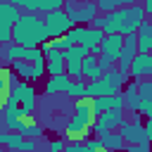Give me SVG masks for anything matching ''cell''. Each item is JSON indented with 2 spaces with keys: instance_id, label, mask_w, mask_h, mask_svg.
Masks as SVG:
<instances>
[{
  "instance_id": "6da1fadb",
  "label": "cell",
  "mask_w": 152,
  "mask_h": 152,
  "mask_svg": "<svg viewBox=\"0 0 152 152\" xmlns=\"http://www.w3.org/2000/svg\"><path fill=\"white\" fill-rule=\"evenodd\" d=\"M147 12L142 5H124L100 19H93V26L95 28H102L104 33H119V36H131L138 31V26L145 21Z\"/></svg>"
},
{
  "instance_id": "7a4b0ae2",
  "label": "cell",
  "mask_w": 152,
  "mask_h": 152,
  "mask_svg": "<svg viewBox=\"0 0 152 152\" xmlns=\"http://www.w3.org/2000/svg\"><path fill=\"white\" fill-rule=\"evenodd\" d=\"M48 40L50 36H48L45 21L38 14H21V19L12 26V43L21 48H40Z\"/></svg>"
},
{
  "instance_id": "3957f363",
  "label": "cell",
  "mask_w": 152,
  "mask_h": 152,
  "mask_svg": "<svg viewBox=\"0 0 152 152\" xmlns=\"http://www.w3.org/2000/svg\"><path fill=\"white\" fill-rule=\"evenodd\" d=\"M131 81V76H124L119 74V69H109L104 71L97 81H88V90H86V97L95 100V97H112V95H121V88Z\"/></svg>"
},
{
  "instance_id": "277c9868",
  "label": "cell",
  "mask_w": 152,
  "mask_h": 152,
  "mask_svg": "<svg viewBox=\"0 0 152 152\" xmlns=\"http://www.w3.org/2000/svg\"><path fill=\"white\" fill-rule=\"evenodd\" d=\"M64 12L74 21V26H86V24H90L95 19L97 5H95V0H66Z\"/></svg>"
},
{
  "instance_id": "5b68a950",
  "label": "cell",
  "mask_w": 152,
  "mask_h": 152,
  "mask_svg": "<svg viewBox=\"0 0 152 152\" xmlns=\"http://www.w3.org/2000/svg\"><path fill=\"white\" fill-rule=\"evenodd\" d=\"M43 21H45V28H48L50 40H52V38H62V36H66V33L74 28V21L69 19V14H66L64 10H57V12L45 14Z\"/></svg>"
},
{
  "instance_id": "8992f818",
  "label": "cell",
  "mask_w": 152,
  "mask_h": 152,
  "mask_svg": "<svg viewBox=\"0 0 152 152\" xmlns=\"http://www.w3.org/2000/svg\"><path fill=\"white\" fill-rule=\"evenodd\" d=\"M10 100L17 102V104L21 107V112L31 114L33 107H36V88H33L28 81H17L14 88H12V93H10Z\"/></svg>"
},
{
  "instance_id": "52a82bcc",
  "label": "cell",
  "mask_w": 152,
  "mask_h": 152,
  "mask_svg": "<svg viewBox=\"0 0 152 152\" xmlns=\"http://www.w3.org/2000/svg\"><path fill=\"white\" fill-rule=\"evenodd\" d=\"M140 119H142V114H133L131 121H124V124H121L119 133H121V138L126 140V145H142V142H150L147 135H145V124H142Z\"/></svg>"
},
{
  "instance_id": "ba28073f",
  "label": "cell",
  "mask_w": 152,
  "mask_h": 152,
  "mask_svg": "<svg viewBox=\"0 0 152 152\" xmlns=\"http://www.w3.org/2000/svg\"><path fill=\"white\" fill-rule=\"evenodd\" d=\"M135 55H138V40H135V33L124 36V50H121V57H119V62H116L119 74L128 76V71H131V64H133Z\"/></svg>"
},
{
  "instance_id": "9c48e42d",
  "label": "cell",
  "mask_w": 152,
  "mask_h": 152,
  "mask_svg": "<svg viewBox=\"0 0 152 152\" xmlns=\"http://www.w3.org/2000/svg\"><path fill=\"white\" fill-rule=\"evenodd\" d=\"M121 50H124V36L107 33L104 40H102V45H100V57H107L112 64H116L119 57H121Z\"/></svg>"
},
{
  "instance_id": "30bf717a",
  "label": "cell",
  "mask_w": 152,
  "mask_h": 152,
  "mask_svg": "<svg viewBox=\"0 0 152 152\" xmlns=\"http://www.w3.org/2000/svg\"><path fill=\"white\" fill-rule=\"evenodd\" d=\"M14 83H17V74L12 69H7V66H0V112L7 107Z\"/></svg>"
},
{
  "instance_id": "8fae6325",
  "label": "cell",
  "mask_w": 152,
  "mask_h": 152,
  "mask_svg": "<svg viewBox=\"0 0 152 152\" xmlns=\"http://www.w3.org/2000/svg\"><path fill=\"white\" fill-rule=\"evenodd\" d=\"M128 76H133V78L152 76V52H138L135 59H133V64H131Z\"/></svg>"
},
{
  "instance_id": "7c38bea8",
  "label": "cell",
  "mask_w": 152,
  "mask_h": 152,
  "mask_svg": "<svg viewBox=\"0 0 152 152\" xmlns=\"http://www.w3.org/2000/svg\"><path fill=\"white\" fill-rule=\"evenodd\" d=\"M104 31L102 28H95V26H88L86 28V33H83V40L78 43V45H86L93 55H97L100 57V45H102V40H104Z\"/></svg>"
},
{
  "instance_id": "4fadbf2b",
  "label": "cell",
  "mask_w": 152,
  "mask_h": 152,
  "mask_svg": "<svg viewBox=\"0 0 152 152\" xmlns=\"http://www.w3.org/2000/svg\"><path fill=\"white\" fill-rule=\"evenodd\" d=\"M64 62H66V76H69L71 81L83 78V57H78L74 48H69V50L64 52Z\"/></svg>"
},
{
  "instance_id": "5bb4252c",
  "label": "cell",
  "mask_w": 152,
  "mask_h": 152,
  "mask_svg": "<svg viewBox=\"0 0 152 152\" xmlns=\"http://www.w3.org/2000/svg\"><path fill=\"white\" fill-rule=\"evenodd\" d=\"M19 19H21V7L2 0V2H0V26H10V28H12Z\"/></svg>"
},
{
  "instance_id": "9a60e30c",
  "label": "cell",
  "mask_w": 152,
  "mask_h": 152,
  "mask_svg": "<svg viewBox=\"0 0 152 152\" xmlns=\"http://www.w3.org/2000/svg\"><path fill=\"white\" fill-rule=\"evenodd\" d=\"M124 100H126V109H131L133 114H140V95H138V81H128L124 86Z\"/></svg>"
},
{
  "instance_id": "2e32d148",
  "label": "cell",
  "mask_w": 152,
  "mask_h": 152,
  "mask_svg": "<svg viewBox=\"0 0 152 152\" xmlns=\"http://www.w3.org/2000/svg\"><path fill=\"white\" fill-rule=\"evenodd\" d=\"M135 40H138V52H152V24L142 21L135 31Z\"/></svg>"
},
{
  "instance_id": "e0dca14e",
  "label": "cell",
  "mask_w": 152,
  "mask_h": 152,
  "mask_svg": "<svg viewBox=\"0 0 152 152\" xmlns=\"http://www.w3.org/2000/svg\"><path fill=\"white\" fill-rule=\"evenodd\" d=\"M45 71H48V76H62V74H66L64 52H55V55L45 57Z\"/></svg>"
},
{
  "instance_id": "ac0fdd59",
  "label": "cell",
  "mask_w": 152,
  "mask_h": 152,
  "mask_svg": "<svg viewBox=\"0 0 152 152\" xmlns=\"http://www.w3.org/2000/svg\"><path fill=\"white\" fill-rule=\"evenodd\" d=\"M71 86V78L66 74L62 76H50L48 83H45V95H59V93H66Z\"/></svg>"
},
{
  "instance_id": "d6986e66",
  "label": "cell",
  "mask_w": 152,
  "mask_h": 152,
  "mask_svg": "<svg viewBox=\"0 0 152 152\" xmlns=\"http://www.w3.org/2000/svg\"><path fill=\"white\" fill-rule=\"evenodd\" d=\"M97 138L104 142V150H109V152H124V150H126V140L121 138V133L104 131V133H100Z\"/></svg>"
},
{
  "instance_id": "ffe728a7",
  "label": "cell",
  "mask_w": 152,
  "mask_h": 152,
  "mask_svg": "<svg viewBox=\"0 0 152 152\" xmlns=\"http://www.w3.org/2000/svg\"><path fill=\"white\" fill-rule=\"evenodd\" d=\"M102 76V71H100V66H97V55H88L86 59H83V78L86 81H97Z\"/></svg>"
},
{
  "instance_id": "44dd1931",
  "label": "cell",
  "mask_w": 152,
  "mask_h": 152,
  "mask_svg": "<svg viewBox=\"0 0 152 152\" xmlns=\"http://www.w3.org/2000/svg\"><path fill=\"white\" fill-rule=\"evenodd\" d=\"M21 142H24L21 133H2L0 131V145L7 152H21Z\"/></svg>"
},
{
  "instance_id": "7402d4cb",
  "label": "cell",
  "mask_w": 152,
  "mask_h": 152,
  "mask_svg": "<svg viewBox=\"0 0 152 152\" xmlns=\"http://www.w3.org/2000/svg\"><path fill=\"white\" fill-rule=\"evenodd\" d=\"M12 71H14L17 76H21L24 81L33 83V64H28V62H21V59H17V62H12Z\"/></svg>"
},
{
  "instance_id": "603a6c76",
  "label": "cell",
  "mask_w": 152,
  "mask_h": 152,
  "mask_svg": "<svg viewBox=\"0 0 152 152\" xmlns=\"http://www.w3.org/2000/svg\"><path fill=\"white\" fill-rule=\"evenodd\" d=\"M86 90H88V81H86V78H78V81H71L66 95L74 97V100H83V97H86Z\"/></svg>"
},
{
  "instance_id": "cb8c5ba5",
  "label": "cell",
  "mask_w": 152,
  "mask_h": 152,
  "mask_svg": "<svg viewBox=\"0 0 152 152\" xmlns=\"http://www.w3.org/2000/svg\"><path fill=\"white\" fill-rule=\"evenodd\" d=\"M124 2H126V0H97L95 5H97V10H100V12L109 14V12L119 10V7H124ZM126 5H128V2H126Z\"/></svg>"
},
{
  "instance_id": "d4e9b609",
  "label": "cell",
  "mask_w": 152,
  "mask_h": 152,
  "mask_svg": "<svg viewBox=\"0 0 152 152\" xmlns=\"http://www.w3.org/2000/svg\"><path fill=\"white\" fill-rule=\"evenodd\" d=\"M138 95H140V102L152 97V78H142V81H138Z\"/></svg>"
},
{
  "instance_id": "484cf974",
  "label": "cell",
  "mask_w": 152,
  "mask_h": 152,
  "mask_svg": "<svg viewBox=\"0 0 152 152\" xmlns=\"http://www.w3.org/2000/svg\"><path fill=\"white\" fill-rule=\"evenodd\" d=\"M86 28H88V26H74V28L66 33V38L71 40V45H78V43L83 40V33H86Z\"/></svg>"
},
{
  "instance_id": "4316f807",
  "label": "cell",
  "mask_w": 152,
  "mask_h": 152,
  "mask_svg": "<svg viewBox=\"0 0 152 152\" xmlns=\"http://www.w3.org/2000/svg\"><path fill=\"white\" fill-rule=\"evenodd\" d=\"M52 48H55L57 52H66V50L74 48V45H71V40H69L66 36H62V38H52Z\"/></svg>"
},
{
  "instance_id": "83f0119b",
  "label": "cell",
  "mask_w": 152,
  "mask_h": 152,
  "mask_svg": "<svg viewBox=\"0 0 152 152\" xmlns=\"http://www.w3.org/2000/svg\"><path fill=\"white\" fill-rule=\"evenodd\" d=\"M43 133H45V131H43V126H40L38 121H36V124H31V126L24 131V135H26V138H33V140H38Z\"/></svg>"
},
{
  "instance_id": "f1b7e54d",
  "label": "cell",
  "mask_w": 152,
  "mask_h": 152,
  "mask_svg": "<svg viewBox=\"0 0 152 152\" xmlns=\"http://www.w3.org/2000/svg\"><path fill=\"white\" fill-rule=\"evenodd\" d=\"M83 145H86V150H88V152H100V150H104V142H102L100 138H95V140H93V138H88Z\"/></svg>"
},
{
  "instance_id": "f546056e",
  "label": "cell",
  "mask_w": 152,
  "mask_h": 152,
  "mask_svg": "<svg viewBox=\"0 0 152 152\" xmlns=\"http://www.w3.org/2000/svg\"><path fill=\"white\" fill-rule=\"evenodd\" d=\"M43 74H48L45 71V57H40L38 62H33V81H38Z\"/></svg>"
},
{
  "instance_id": "4dcf8cb0",
  "label": "cell",
  "mask_w": 152,
  "mask_h": 152,
  "mask_svg": "<svg viewBox=\"0 0 152 152\" xmlns=\"http://www.w3.org/2000/svg\"><path fill=\"white\" fill-rule=\"evenodd\" d=\"M64 147H66L64 140H50L48 142V152H64Z\"/></svg>"
},
{
  "instance_id": "1f68e13d",
  "label": "cell",
  "mask_w": 152,
  "mask_h": 152,
  "mask_svg": "<svg viewBox=\"0 0 152 152\" xmlns=\"http://www.w3.org/2000/svg\"><path fill=\"white\" fill-rule=\"evenodd\" d=\"M40 52H43V57H50V55H55L57 50L52 48V40H48V43H43V45H40Z\"/></svg>"
},
{
  "instance_id": "d6a6232c",
  "label": "cell",
  "mask_w": 152,
  "mask_h": 152,
  "mask_svg": "<svg viewBox=\"0 0 152 152\" xmlns=\"http://www.w3.org/2000/svg\"><path fill=\"white\" fill-rule=\"evenodd\" d=\"M31 150H36V140L33 138H26L21 142V152H31Z\"/></svg>"
},
{
  "instance_id": "836d02e7",
  "label": "cell",
  "mask_w": 152,
  "mask_h": 152,
  "mask_svg": "<svg viewBox=\"0 0 152 152\" xmlns=\"http://www.w3.org/2000/svg\"><path fill=\"white\" fill-rule=\"evenodd\" d=\"M145 135H147V140H150V145H152V119L145 121Z\"/></svg>"
},
{
  "instance_id": "e575fe53",
  "label": "cell",
  "mask_w": 152,
  "mask_h": 152,
  "mask_svg": "<svg viewBox=\"0 0 152 152\" xmlns=\"http://www.w3.org/2000/svg\"><path fill=\"white\" fill-rule=\"evenodd\" d=\"M142 7H145V12L152 17V0H142Z\"/></svg>"
},
{
  "instance_id": "d590c367",
  "label": "cell",
  "mask_w": 152,
  "mask_h": 152,
  "mask_svg": "<svg viewBox=\"0 0 152 152\" xmlns=\"http://www.w3.org/2000/svg\"><path fill=\"white\" fill-rule=\"evenodd\" d=\"M7 2H12V5H17V7H24L28 0H7Z\"/></svg>"
},
{
  "instance_id": "8d00e7d4",
  "label": "cell",
  "mask_w": 152,
  "mask_h": 152,
  "mask_svg": "<svg viewBox=\"0 0 152 152\" xmlns=\"http://www.w3.org/2000/svg\"><path fill=\"white\" fill-rule=\"evenodd\" d=\"M100 152H109V150H100Z\"/></svg>"
},
{
  "instance_id": "74e56055",
  "label": "cell",
  "mask_w": 152,
  "mask_h": 152,
  "mask_svg": "<svg viewBox=\"0 0 152 152\" xmlns=\"http://www.w3.org/2000/svg\"><path fill=\"white\" fill-rule=\"evenodd\" d=\"M0 152H5V150H0Z\"/></svg>"
}]
</instances>
